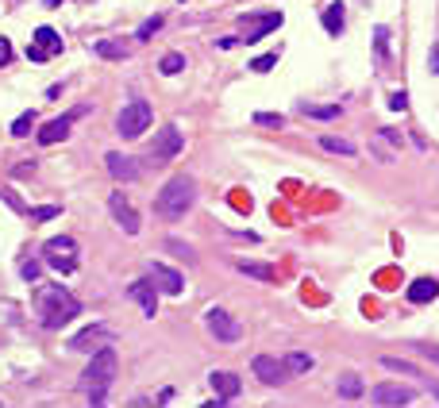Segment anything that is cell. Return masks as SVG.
<instances>
[{
    "instance_id": "cell-1",
    "label": "cell",
    "mask_w": 439,
    "mask_h": 408,
    "mask_svg": "<svg viewBox=\"0 0 439 408\" xmlns=\"http://www.w3.org/2000/svg\"><path fill=\"white\" fill-rule=\"evenodd\" d=\"M31 304H35L39 324H43V328H50V331L66 328V324L81 312L78 297H74V293H66L62 285H43V289L35 293V301H31Z\"/></svg>"
},
{
    "instance_id": "cell-40",
    "label": "cell",
    "mask_w": 439,
    "mask_h": 408,
    "mask_svg": "<svg viewBox=\"0 0 439 408\" xmlns=\"http://www.w3.org/2000/svg\"><path fill=\"white\" fill-rule=\"evenodd\" d=\"M104 393L108 389H89V405H104Z\"/></svg>"
},
{
    "instance_id": "cell-45",
    "label": "cell",
    "mask_w": 439,
    "mask_h": 408,
    "mask_svg": "<svg viewBox=\"0 0 439 408\" xmlns=\"http://www.w3.org/2000/svg\"><path fill=\"white\" fill-rule=\"evenodd\" d=\"M428 385H431V393H436V397H439V385H436V381H428Z\"/></svg>"
},
{
    "instance_id": "cell-44",
    "label": "cell",
    "mask_w": 439,
    "mask_h": 408,
    "mask_svg": "<svg viewBox=\"0 0 439 408\" xmlns=\"http://www.w3.org/2000/svg\"><path fill=\"white\" fill-rule=\"evenodd\" d=\"M58 4H62V0H47V8H58Z\"/></svg>"
},
{
    "instance_id": "cell-14",
    "label": "cell",
    "mask_w": 439,
    "mask_h": 408,
    "mask_svg": "<svg viewBox=\"0 0 439 408\" xmlns=\"http://www.w3.org/2000/svg\"><path fill=\"white\" fill-rule=\"evenodd\" d=\"M127 297L143 304V312H146V316H155V308H158V297H155V282H150V277H143V282H131V285H127Z\"/></svg>"
},
{
    "instance_id": "cell-12",
    "label": "cell",
    "mask_w": 439,
    "mask_h": 408,
    "mask_svg": "<svg viewBox=\"0 0 439 408\" xmlns=\"http://www.w3.org/2000/svg\"><path fill=\"white\" fill-rule=\"evenodd\" d=\"M146 277H150L158 289L166 293V297H177V293L185 289V277H181L177 270H170V266H158V262H155L150 270H146Z\"/></svg>"
},
{
    "instance_id": "cell-25",
    "label": "cell",
    "mask_w": 439,
    "mask_h": 408,
    "mask_svg": "<svg viewBox=\"0 0 439 408\" xmlns=\"http://www.w3.org/2000/svg\"><path fill=\"white\" fill-rule=\"evenodd\" d=\"M320 146H324V150H332V155H343V158H354V155H359V150H354L347 139H335V135H324Z\"/></svg>"
},
{
    "instance_id": "cell-42",
    "label": "cell",
    "mask_w": 439,
    "mask_h": 408,
    "mask_svg": "<svg viewBox=\"0 0 439 408\" xmlns=\"http://www.w3.org/2000/svg\"><path fill=\"white\" fill-rule=\"evenodd\" d=\"M27 58H31V62H47V54H43L39 47H27Z\"/></svg>"
},
{
    "instance_id": "cell-18",
    "label": "cell",
    "mask_w": 439,
    "mask_h": 408,
    "mask_svg": "<svg viewBox=\"0 0 439 408\" xmlns=\"http://www.w3.org/2000/svg\"><path fill=\"white\" fill-rule=\"evenodd\" d=\"M31 47H39L47 58H54V54H62V35L54 27H35V39H31Z\"/></svg>"
},
{
    "instance_id": "cell-7",
    "label": "cell",
    "mask_w": 439,
    "mask_h": 408,
    "mask_svg": "<svg viewBox=\"0 0 439 408\" xmlns=\"http://www.w3.org/2000/svg\"><path fill=\"white\" fill-rule=\"evenodd\" d=\"M208 331H212L216 339L220 343H235L239 339V335H243V328H239V320H232V316H227L224 308H208Z\"/></svg>"
},
{
    "instance_id": "cell-43",
    "label": "cell",
    "mask_w": 439,
    "mask_h": 408,
    "mask_svg": "<svg viewBox=\"0 0 439 408\" xmlns=\"http://www.w3.org/2000/svg\"><path fill=\"white\" fill-rule=\"evenodd\" d=\"M428 66L439 73V47H431V54H428Z\"/></svg>"
},
{
    "instance_id": "cell-24",
    "label": "cell",
    "mask_w": 439,
    "mask_h": 408,
    "mask_svg": "<svg viewBox=\"0 0 439 408\" xmlns=\"http://www.w3.org/2000/svg\"><path fill=\"white\" fill-rule=\"evenodd\" d=\"M343 20H347L343 4H328V8H324V31H328V35H339V31H343Z\"/></svg>"
},
{
    "instance_id": "cell-8",
    "label": "cell",
    "mask_w": 439,
    "mask_h": 408,
    "mask_svg": "<svg viewBox=\"0 0 439 408\" xmlns=\"http://www.w3.org/2000/svg\"><path fill=\"white\" fill-rule=\"evenodd\" d=\"M251 370H254V378L262 381V385H270V389H278L289 374H285V362H278V359H270V354H258V359L251 362Z\"/></svg>"
},
{
    "instance_id": "cell-35",
    "label": "cell",
    "mask_w": 439,
    "mask_h": 408,
    "mask_svg": "<svg viewBox=\"0 0 439 408\" xmlns=\"http://www.w3.org/2000/svg\"><path fill=\"white\" fill-rule=\"evenodd\" d=\"M381 366L393 370V374H416V366H409V362H401V359H381Z\"/></svg>"
},
{
    "instance_id": "cell-6",
    "label": "cell",
    "mask_w": 439,
    "mask_h": 408,
    "mask_svg": "<svg viewBox=\"0 0 439 408\" xmlns=\"http://www.w3.org/2000/svg\"><path fill=\"white\" fill-rule=\"evenodd\" d=\"M43 258L58 273H74L78 270V243H74L69 235H58V239H50V243L43 247Z\"/></svg>"
},
{
    "instance_id": "cell-11",
    "label": "cell",
    "mask_w": 439,
    "mask_h": 408,
    "mask_svg": "<svg viewBox=\"0 0 439 408\" xmlns=\"http://www.w3.org/2000/svg\"><path fill=\"white\" fill-rule=\"evenodd\" d=\"M409 400H412L409 385H374L370 389V405H381V408H397V405H409Z\"/></svg>"
},
{
    "instance_id": "cell-2",
    "label": "cell",
    "mask_w": 439,
    "mask_h": 408,
    "mask_svg": "<svg viewBox=\"0 0 439 408\" xmlns=\"http://www.w3.org/2000/svg\"><path fill=\"white\" fill-rule=\"evenodd\" d=\"M193 204H196V181H193V177H185V174H177V177H170V181L158 189L155 212H158V220L177 224V220H181Z\"/></svg>"
},
{
    "instance_id": "cell-20",
    "label": "cell",
    "mask_w": 439,
    "mask_h": 408,
    "mask_svg": "<svg viewBox=\"0 0 439 408\" xmlns=\"http://www.w3.org/2000/svg\"><path fill=\"white\" fill-rule=\"evenodd\" d=\"M127 43H120V39H97L93 43V54L97 58H108V62H120V58H127Z\"/></svg>"
},
{
    "instance_id": "cell-39",
    "label": "cell",
    "mask_w": 439,
    "mask_h": 408,
    "mask_svg": "<svg viewBox=\"0 0 439 408\" xmlns=\"http://www.w3.org/2000/svg\"><path fill=\"white\" fill-rule=\"evenodd\" d=\"M170 251H174V254H181L185 262H193V251H189V247H181V243H177V239H170Z\"/></svg>"
},
{
    "instance_id": "cell-17",
    "label": "cell",
    "mask_w": 439,
    "mask_h": 408,
    "mask_svg": "<svg viewBox=\"0 0 439 408\" xmlns=\"http://www.w3.org/2000/svg\"><path fill=\"white\" fill-rule=\"evenodd\" d=\"M69 124H74V120H69V116L47 120V124L39 127V143H43V146H50V143H62V139L69 135Z\"/></svg>"
},
{
    "instance_id": "cell-4",
    "label": "cell",
    "mask_w": 439,
    "mask_h": 408,
    "mask_svg": "<svg viewBox=\"0 0 439 408\" xmlns=\"http://www.w3.org/2000/svg\"><path fill=\"white\" fill-rule=\"evenodd\" d=\"M112 378H116V350L112 347L93 350V362H89V370L81 374V385L85 389H108Z\"/></svg>"
},
{
    "instance_id": "cell-23",
    "label": "cell",
    "mask_w": 439,
    "mask_h": 408,
    "mask_svg": "<svg viewBox=\"0 0 439 408\" xmlns=\"http://www.w3.org/2000/svg\"><path fill=\"white\" fill-rule=\"evenodd\" d=\"M285 374H308V370L316 366L313 354H304V350H293V354H285Z\"/></svg>"
},
{
    "instance_id": "cell-3",
    "label": "cell",
    "mask_w": 439,
    "mask_h": 408,
    "mask_svg": "<svg viewBox=\"0 0 439 408\" xmlns=\"http://www.w3.org/2000/svg\"><path fill=\"white\" fill-rule=\"evenodd\" d=\"M150 124H155V112H150L146 100H131V104L120 108V116H116V131L124 139H139Z\"/></svg>"
},
{
    "instance_id": "cell-21",
    "label": "cell",
    "mask_w": 439,
    "mask_h": 408,
    "mask_svg": "<svg viewBox=\"0 0 439 408\" xmlns=\"http://www.w3.org/2000/svg\"><path fill=\"white\" fill-rule=\"evenodd\" d=\"M335 393H339L343 400H359V397H362V378H359V374H339V381H335Z\"/></svg>"
},
{
    "instance_id": "cell-27",
    "label": "cell",
    "mask_w": 439,
    "mask_h": 408,
    "mask_svg": "<svg viewBox=\"0 0 439 408\" xmlns=\"http://www.w3.org/2000/svg\"><path fill=\"white\" fill-rule=\"evenodd\" d=\"M374 50H378V62L385 66V58H390V31H385V27L374 31Z\"/></svg>"
},
{
    "instance_id": "cell-30",
    "label": "cell",
    "mask_w": 439,
    "mask_h": 408,
    "mask_svg": "<svg viewBox=\"0 0 439 408\" xmlns=\"http://www.w3.org/2000/svg\"><path fill=\"white\" fill-rule=\"evenodd\" d=\"M58 212H62L58 204H43V208H31V220H35V224H47V220H54Z\"/></svg>"
},
{
    "instance_id": "cell-10",
    "label": "cell",
    "mask_w": 439,
    "mask_h": 408,
    "mask_svg": "<svg viewBox=\"0 0 439 408\" xmlns=\"http://www.w3.org/2000/svg\"><path fill=\"white\" fill-rule=\"evenodd\" d=\"M112 335H108L104 324H89L85 331H78L74 339H69V350H78V354H93V350L100 347V343H108Z\"/></svg>"
},
{
    "instance_id": "cell-13",
    "label": "cell",
    "mask_w": 439,
    "mask_h": 408,
    "mask_svg": "<svg viewBox=\"0 0 439 408\" xmlns=\"http://www.w3.org/2000/svg\"><path fill=\"white\" fill-rule=\"evenodd\" d=\"M108 208H112V220H116V224L124 227L127 235H135V231H139V216H135V208L127 204V196H124V193H112Z\"/></svg>"
},
{
    "instance_id": "cell-29",
    "label": "cell",
    "mask_w": 439,
    "mask_h": 408,
    "mask_svg": "<svg viewBox=\"0 0 439 408\" xmlns=\"http://www.w3.org/2000/svg\"><path fill=\"white\" fill-rule=\"evenodd\" d=\"M31 127H35V112H23V116L12 124V135L23 139V135H31Z\"/></svg>"
},
{
    "instance_id": "cell-41",
    "label": "cell",
    "mask_w": 439,
    "mask_h": 408,
    "mask_svg": "<svg viewBox=\"0 0 439 408\" xmlns=\"http://www.w3.org/2000/svg\"><path fill=\"white\" fill-rule=\"evenodd\" d=\"M8 58H12V43H8V39H0V66H4Z\"/></svg>"
},
{
    "instance_id": "cell-31",
    "label": "cell",
    "mask_w": 439,
    "mask_h": 408,
    "mask_svg": "<svg viewBox=\"0 0 439 408\" xmlns=\"http://www.w3.org/2000/svg\"><path fill=\"white\" fill-rule=\"evenodd\" d=\"M254 124H262V127H278V131H282V127H285V116H278V112H258V116H254Z\"/></svg>"
},
{
    "instance_id": "cell-38",
    "label": "cell",
    "mask_w": 439,
    "mask_h": 408,
    "mask_svg": "<svg viewBox=\"0 0 439 408\" xmlns=\"http://www.w3.org/2000/svg\"><path fill=\"white\" fill-rule=\"evenodd\" d=\"M390 108H393V112H405V108H409V93H393Z\"/></svg>"
},
{
    "instance_id": "cell-37",
    "label": "cell",
    "mask_w": 439,
    "mask_h": 408,
    "mask_svg": "<svg viewBox=\"0 0 439 408\" xmlns=\"http://www.w3.org/2000/svg\"><path fill=\"white\" fill-rule=\"evenodd\" d=\"M20 277H23V282H39V262H35V258H31V262H23L20 266Z\"/></svg>"
},
{
    "instance_id": "cell-22",
    "label": "cell",
    "mask_w": 439,
    "mask_h": 408,
    "mask_svg": "<svg viewBox=\"0 0 439 408\" xmlns=\"http://www.w3.org/2000/svg\"><path fill=\"white\" fill-rule=\"evenodd\" d=\"M235 270L239 273H247V277H254V282H273L278 273H273V266H266V262H235Z\"/></svg>"
},
{
    "instance_id": "cell-33",
    "label": "cell",
    "mask_w": 439,
    "mask_h": 408,
    "mask_svg": "<svg viewBox=\"0 0 439 408\" xmlns=\"http://www.w3.org/2000/svg\"><path fill=\"white\" fill-rule=\"evenodd\" d=\"M273 66H278V54H258V58L251 62L254 73H266V69H273Z\"/></svg>"
},
{
    "instance_id": "cell-28",
    "label": "cell",
    "mask_w": 439,
    "mask_h": 408,
    "mask_svg": "<svg viewBox=\"0 0 439 408\" xmlns=\"http://www.w3.org/2000/svg\"><path fill=\"white\" fill-rule=\"evenodd\" d=\"M304 116H313V120H335V116H339V104H324V108L304 104Z\"/></svg>"
},
{
    "instance_id": "cell-32",
    "label": "cell",
    "mask_w": 439,
    "mask_h": 408,
    "mask_svg": "<svg viewBox=\"0 0 439 408\" xmlns=\"http://www.w3.org/2000/svg\"><path fill=\"white\" fill-rule=\"evenodd\" d=\"M412 350H416V354H424V359H431L439 366V343H412Z\"/></svg>"
},
{
    "instance_id": "cell-36",
    "label": "cell",
    "mask_w": 439,
    "mask_h": 408,
    "mask_svg": "<svg viewBox=\"0 0 439 408\" xmlns=\"http://www.w3.org/2000/svg\"><path fill=\"white\" fill-rule=\"evenodd\" d=\"M0 201H8L12 208H16V212H31V208H27V204H23L16 193H12V189H0Z\"/></svg>"
},
{
    "instance_id": "cell-5",
    "label": "cell",
    "mask_w": 439,
    "mask_h": 408,
    "mask_svg": "<svg viewBox=\"0 0 439 408\" xmlns=\"http://www.w3.org/2000/svg\"><path fill=\"white\" fill-rule=\"evenodd\" d=\"M181 150H185V139H181L177 124H162V127H158V135H155V143H150V166L174 162Z\"/></svg>"
},
{
    "instance_id": "cell-16",
    "label": "cell",
    "mask_w": 439,
    "mask_h": 408,
    "mask_svg": "<svg viewBox=\"0 0 439 408\" xmlns=\"http://www.w3.org/2000/svg\"><path fill=\"white\" fill-rule=\"evenodd\" d=\"M282 27V12H266V16H254L251 20V31H247V43H258L262 35Z\"/></svg>"
},
{
    "instance_id": "cell-15",
    "label": "cell",
    "mask_w": 439,
    "mask_h": 408,
    "mask_svg": "<svg viewBox=\"0 0 439 408\" xmlns=\"http://www.w3.org/2000/svg\"><path fill=\"white\" fill-rule=\"evenodd\" d=\"M405 297H409V304H428V301H436V297H439V282H436V277H416Z\"/></svg>"
},
{
    "instance_id": "cell-9",
    "label": "cell",
    "mask_w": 439,
    "mask_h": 408,
    "mask_svg": "<svg viewBox=\"0 0 439 408\" xmlns=\"http://www.w3.org/2000/svg\"><path fill=\"white\" fill-rule=\"evenodd\" d=\"M104 166H108V174L116 177V181H139V174H143V166H139L135 158L120 155V150H108Z\"/></svg>"
},
{
    "instance_id": "cell-26",
    "label": "cell",
    "mask_w": 439,
    "mask_h": 408,
    "mask_svg": "<svg viewBox=\"0 0 439 408\" xmlns=\"http://www.w3.org/2000/svg\"><path fill=\"white\" fill-rule=\"evenodd\" d=\"M158 69H162V73H166V78H174V73H181V69H185V54H166V58L158 62Z\"/></svg>"
},
{
    "instance_id": "cell-34",
    "label": "cell",
    "mask_w": 439,
    "mask_h": 408,
    "mask_svg": "<svg viewBox=\"0 0 439 408\" xmlns=\"http://www.w3.org/2000/svg\"><path fill=\"white\" fill-rule=\"evenodd\" d=\"M158 27H162V16H155V20H146L143 27H139V43H146L150 35H158Z\"/></svg>"
},
{
    "instance_id": "cell-19",
    "label": "cell",
    "mask_w": 439,
    "mask_h": 408,
    "mask_svg": "<svg viewBox=\"0 0 439 408\" xmlns=\"http://www.w3.org/2000/svg\"><path fill=\"white\" fill-rule=\"evenodd\" d=\"M208 385L216 389V397H239V378H235V374H227V370H216L212 378H208Z\"/></svg>"
}]
</instances>
